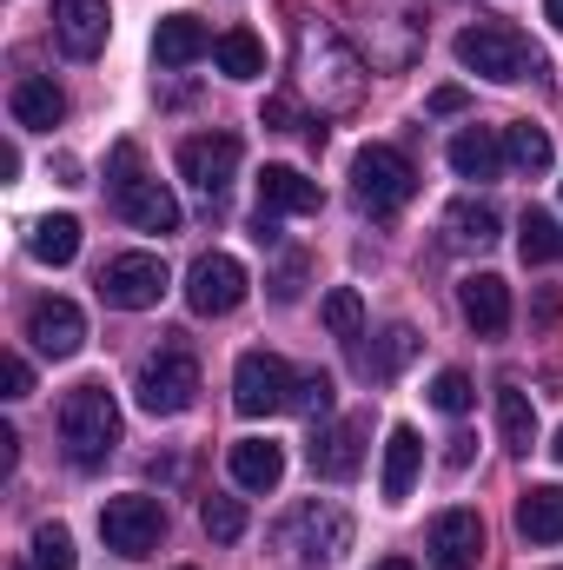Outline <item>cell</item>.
<instances>
[{"label": "cell", "instance_id": "1", "mask_svg": "<svg viewBox=\"0 0 563 570\" xmlns=\"http://www.w3.org/2000/svg\"><path fill=\"white\" fill-rule=\"evenodd\" d=\"M60 444H67L73 471H100L113 458V444H120V405H113V392L100 379H87V385H73L60 399Z\"/></svg>", "mask_w": 563, "mask_h": 570}, {"label": "cell", "instance_id": "2", "mask_svg": "<svg viewBox=\"0 0 563 570\" xmlns=\"http://www.w3.org/2000/svg\"><path fill=\"white\" fill-rule=\"evenodd\" d=\"M298 67H305V87L318 94L325 114H345V107L365 94V67H358V53H352L332 27H318V20H298Z\"/></svg>", "mask_w": 563, "mask_h": 570}, {"label": "cell", "instance_id": "3", "mask_svg": "<svg viewBox=\"0 0 563 570\" xmlns=\"http://www.w3.org/2000/svg\"><path fill=\"white\" fill-rule=\"evenodd\" d=\"M457 60H464L471 73L497 80V87L537 73V47H531L511 20H477V27H464V33H457Z\"/></svg>", "mask_w": 563, "mask_h": 570}, {"label": "cell", "instance_id": "4", "mask_svg": "<svg viewBox=\"0 0 563 570\" xmlns=\"http://www.w3.org/2000/svg\"><path fill=\"white\" fill-rule=\"evenodd\" d=\"M352 186H358V206H372V213H398V206L418 193V166H412L398 146L372 140V146H358V159H352Z\"/></svg>", "mask_w": 563, "mask_h": 570}, {"label": "cell", "instance_id": "5", "mask_svg": "<svg viewBox=\"0 0 563 570\" xmlns=\"http://www.w3.org/2000/svg\"><path fill=\"white\" fill-rule=\"evenodd\" d=\"M140 405L152 419H179L192 399H199V358L186 352V345H159L152 358L140 365Z\"/></svg>", "mask_w": 563, "mask_h": 570}, {"label": "cell", "instance_id": "6", "mask_svg": "<svg viewBox=\"0 0 563 570\" xmlns=\"http://www.w3.org/2000/svg\"><path fill=\"white\" fill-rule=\"evenodd\" d=\"M292 392H298V372L285 365L279 352H246L233 365V405H239V419L292 412Z\"/></svg>", "mask_w": 563, "mask_h": 570}, {"label": "cell", "instance_id": "7", "mask_svg": "<svg viewBox=\"0 0 563 570\" xmlns=\"http://www.w3.org/2000/svg\"><path fill=\"white\" fill-rule=\"evenodd\" d=\"M100 538H107V551H120V558H146V551L166 538L159 498H146V491L107 498V504H100Z\"/></svg>", "mask_w": 563, "mask_h": 570}, {"label": "cell", "instance_id": "8", "mask_svg": "<svg viewBox=\"0 0 563 570\" xmlns=\"http://www.w3.org/2000/svg\"><path fill=\"white\" fill-rule=\"evenodd\" d=\"M246 266L233 259V253H206V259H192V273H186V305L199 312V318H226V312H239L246 305Z\"/></svg>", "mask_w": 563, "mask_h": 570}, {"label": "cell", "instance_id": "9", "mask_svg": "<svg viewBox=\"0 0 563 570\" xmlns=\"http://www.w3.org/2000/svg\"><path fill=\"white\" fill-rule=\"evenodd\" d=\"M159 292H166V259H159V253H120V259H107V273H100V298L120 305V312L159 305Z\"/></svg>", "mask_w": 563, "mask_h": 570}, {"label": "cell", "instance_id": "10", "mask_svg": "<svg viewBox=\"0 0 563 570\" xmlns=\"http://www.w3.org/2000/svg\"><path fill=\"white\" fill-rule=\"evenodd\" d=\"M239 159H246L239 134H192V140H179V173H186L206 199H219V193L233 186Z\"/></svg>", "mask_w": 563, "mask_h": 570}, {"label": "cell", "instance_id": "11", "mask_svg": "<svg viewBox=\"0 0 563 570\" xmlns=\"http://www.w3.org/2000/svg\"><path fill=\"white\" fill-rule=\"evenodd\" d=\"M113 33V7L107 0H53V40L67 60H100Z\"/></svg>", "mask_w": 563, "mask_h": 570}, {"label": "cell", "instance_id": "12", "mask_svg": "<svg viewBox=\"0 0 563 570\" xmlns=\"http://www.w3.org/2000/svg\"><path fill=\"white\" fill-rule=\"evenodd\" d=\"M27 338H33L40 358H73V352L87 345V312H80L73 298H40V305L27 312Z\"/></svg>", "mask_w": 563, "mask_h": 570}, {"label": "cell", "instance_id": "13", "mask_svg": "<svg viewBox=\"0 0 563 570\" xmlns=\"http://www.w3.org/2000/svg\"><path fill=\"white\" fill-rule=\"evenodd\" d=\"M477 558H484V518L437 511L431 518V570H477Z\"/></svg>", "mask_w": 563, "mask_h": 570}, {"label": "cell", "instance_id": "14", "mask_svg": "<svg viewBox=\"0 0 563 570\" xmlns=\"http://www.w3.org/2000/svg\"><path fill=\"white\" fill-rule=\"evenodd\" d=\"M298 538H312V544H305V564H332V558L345 551L352 524H345V518H338L332 504H298V511H292V518L279 524V544L292 551Z\"/></svg>", "mask_w": 563, "mask_h": 570}, {"label": "cell", "instance_id": "15", "mask_svg": "<svg viewBox=\"0 0 563 570\" xmlns=\"http://www.w3.org/2000/svg\"><path fill=\"white\" fill-rule=\"evenodd\" d=\"M325 206V193H318V179H305L298 166H266L259 173V213L266 219H305V213H318Z\"/></svg>", "mask_w": 563, "mask_h": 570}, {"label": "cell", "instance_id": "16", "mask_svg": "<svg viewBox=\"0 0 563 570\" xmlns=\"http://www.w3.org/2000/svg\"><path fill=\"white\" fill-rule=\"evenodd\" d=\"M7 107H13V127H33V134H53L67 120V94L47 73H20L13 94H7Z\"/></svg>", "mask_w": 563, "mask_h": 570}, {"label": "cell", "instance_id": "17", "mask_svg": "<svg viewBox=\"0 0 563 570\" xmlns=\"http://www.w3.org/2000/svg\"><path fill=\"white\" fill-rule=\"evenodd\" d=\"M457 305H464V318H471L477 338H497L511 325V285L497 279V273H471V279L457 285Z\"/></svg>", "mask_w": 563, "mask_h": 570}, {"label": "cell", "instance_id": "18", "mask_svg": "<svg viewBox=\"0 0 563 570\" xmlns=\"http://www.w3.org/2000/svg\"><path fill=\"white\" fill-rule=\"evenodd\" d=\"M365 425L358 419H338V425H325L312 438V471L318 478H332V484H345V478H358V464H365Z\"/></svg>", "mask_w": 563, "mask_h": 570}, {"label": "cell", "instance_id": "19", "mask_svg": "<svg viewBox=\"0 0 563 570\" xmlns=\"http://www.w3.org/2000/svg\"><path fill=\"white\" fill-rule=\"evenodd\" d=\"M226 471H233L239 491H279L285 444H273V438H239V444L226 451Z\"/></svg>", "mask_w": 563, "mask_h": 570}, {"label": "cell", "instance_id": "20", "mask_svg": "<svg viewBox=\"0 0 563 570\" xmlns=\"http://www.w3.org/2000/svg\"><path fill=\"white\" fill-rule=\"evenodd\" d=\"M199 53H213V33H206L199 13H166V20L152 27V60H159V67H192Z\"/></svg>", "mask_w": 563, "mask_h": 570}, {"label": "cell", "instance_id": "21", "mask_svg": "<svg viewBox=\"0 0 563 570\" xmlns=\"http://www.w3.org/2000/svg\"><path fill=\"white\" fill-rule=\"evenodd\" d=\"M444 159H451L457 179H497L504 173V140L491 127H464V134H451Z\"/></svg>", "mask_w": 563, "mask_h": 570}, {"label": "cell", "instance_id": "22", "mask_svg": "<svg viewBox=\"0 0 563 570\" xmlns=\"http://www.w3.org/2000/svg\"><path fill=\"white\" fill-rule=\"evenodd\" d=\"M113 206H120V219H127V226H140V233H179V199H172L159 179L127 186Z\"/></svg>", "mask_w": 563, "mask_h": 570}, {"label": "cell", "instance_id": "23", "mask_svg": "<svg viewBox=\"0 0 563 570\" xmlns=\"http://www.w3.org/2000/svg\"><path fill=\"white\" fill-rule=\"evenodd\" d=\"M418 464H424V444L412 425H392V438H385V504H405L412 498V484H418Z\"/></svg>", "mask_w": 563, "mask_h": 570}, {"label": "cell", "instance_id": "24", "mask_svg": "<svg viewBox=\"0 0 563 570\" xmlns=\"http://www.w3.org/2000/svg\"><path fill=\"white\" fill-rule=\"evenodd\" d=\"M517 531L531 544H563V484H531L517 498Z\"/></svg>", "mask_w": 563, "mask_h": 570}, {"label": "cell", "instance_id": "25", "mask_svg": "<svg viewBox=\"0 0 563 570\" xmlns=\"http://www.w3.org/2000/svg\"><path fill=\"white\" fill-rule=\"evenodd\" d=\"M213 60H219L226 80H259V73H266V40H259L253 27H226V33L213 40Z\"/></svg>", "mask_w": 563, "mask_h": 570}, {"label": "cell", "instance_id": "26", "mask_svg": "<svg viewBox=\"0 0 563 570\" xmlns=\"http://www.w3.org/2000/svg\"><path fill=\"white\" fill-rule=\"evenodd\" d=\"M27 253H33L40 266H73V259H80V219H73V213H47V219L33 226V239H27Z\"/></svg>", "mask_w": 563, "mask_h": 570}, {"label": "cell", "instance_id": "27", "mask_svg": "<svg viewBox=\"0 0 563 570\" xmlns=\"http://www.w3.org/2000/svg\"><path fill=\"white\" fill-rule=\"evenodd\" d=\"M497 431H504L511 451H531L537 444V405H531L524 385H497Z\"/></svg>", "mask_w": 563, "mask_h": 570}, {"label": "cell", "instance_id": "28", "mask_svg": "<svg viewBox=\"0 0 563 570\" xmlns=\"http://www.w3.org/2000/svg\"><path fill=\"white\" fill-rule=\"evenodd\" d=\"M444 226H451V239H457V246H491L504 219H497V206H491V199H457V206L444 213Z\"/></svg>", "mask_w": 563, "mask_h": 570}, {"label": "cell", "instance_id": "29", "mask_svg": "<svg viewBox=\"0 0 563 570\" xmlns=\"http://www.w3.org/2000/svg\"><path fill=\"white\" fill-rule=\"evenodd\" d=\"M504 159H511L517 173H544V166H551V134L531 127V120H511V127H504Z\"/></svg>", "mask_w": 563, "mask_h": 570}, {"label": "cell", "instance_id": "30", "mask_svg": "<svg viewBox=\"0 0 563 570\" xmlns=\"http://www.w3.org/2000/svg\"><path fill=\"white\" fill-rule=\"evenodd\" d=\"M517 253H524L531 266L563 259V226L551 219V213H524V226H517Z\"/></svg>", "mask_w": 563, "mask_h": 570}, {"label": "cell", "instance_id": "31", "mask_svg": "<svg viewBox=\"0 0 563 570\" xmlns=\"http://www.w3.org/2000/svg\"><path fill=\"white\" fill-rule=\"evenodd\" d=\"M318 312H325V325H332V338H358V332H365V298H358L352 285H332Z\"/></svg>", "mask_w": 563, "mask_h": 570}, {"label": "cell", "instance_id": "32", "mask_svg": "<svg viewBox=\"0 0 563 570\" xmlns=\"http://www.w3.org/2000/svg\"><path fill=\"white\" fill-rule=\"evenodd\" d=\"M199 518H206V538H213V544H239V538H246V504H239V498H206Z\"/></svg>", "mask_w": 563, "mask_h": 570}, {"label": "cell", "instance_id": "33", "mask_svg": "<svg viewBox=\"0 0 563 570\" xmlns=\"http://www.w3.org/2000/svg\"><path fill=\"white\" fill-rule=\"evenodd\" d=\"M73 564H80V551H73L67 524H40L33 531V570H73Z\"/></svg>", "mask_w": 563, "mask_h": 570}, {"label": "cell", "instance_id": "34", "mask_svg": "<svg viewBox=\"0 0 563 570\" xmlns=\"http://www.w3.org/2000/svg\"><path fill=\"white\" fill-rule=\"evenodd\" d=\"M412 352H418V332H412V325H392V332H385V345H378V352H365V372L392 379V372H398Z\"/></svg>", "mask_w": 563, "mask_h": 570}, {"label": "cell", "instance_id": "35", "mask_svg": "<svg viewBox=\"0 0 563 570\" xmlns=\"http://www.w3.org/2000/svg\"><path fill=\"white\" fill-rule=\"evenodd\" d=\"M471 399H477V392H471V379H464V372H437V379H431V405H437L444 419H464V412H471Z\"/></svg>", "mask_w": 563, "mask_h": 570}, {"label": "cell", "instance_id": "36", "mask_svg": "<svg viewBox=\"0 0 563 570\" xmlns=\"http://www.w3.org/2000/svg\"><path fill=\"white\" fill-rule=\"evenodd\" d=\"M292 412H305V419H325V412H332V379H325V372H298Z\"/></svg>", "mask_w": 563, "mask_h": 570}, {"label": "cell", "instance_id": "37", "mask_svg": "<svg viewBox=\"0 0 563 570\" xmlns=\"http://www.w3.org/2000/svg\"><path fill=\"white\" fill-rule=\"evenodd\" d=\"M140 179H146L140 146H134V140H120V146H113V159H107V186H113V199H120L127 186H140Z\"/></svg>", "mask_w": 563, "mask_h": 570}, {"label": "cell", "instance_id": "38", "mask_svg": "<svg viewBox=\"0 0 563 570\" xmlns=\"http://www.w3.org/2000/svg\"><path fill=\"white\" fill-rule=\"evenodd\" d=\"M0 385H7L0 399H27V392H33V365H27L20 352H7V358H0Z\"/></svg>", "mask_w": 563, "mask_h": 570}, {"label": "cell", "instance_id": "39", "mask_svg": "<svg viewBox=\"0 0 563 570\" xmlns=\"http://www.w3.org/2000/svg\"><path fill=\"white\" fill-rule=\"evenodd\" d=\"M259 120H266V127H273V134H292V120H298V107H292V94H273V100H266V114H259Z\"/></svg>", "mask_w": 563, "mask_h": 570}, {"label": "cell", "instance_id": "40", "mask_svg": "<svg viewBox=\"0 0 563 570\" xmlns=\"http://www.w3.org/2000/svg\"><path fill=\"white\" fill-rule=\"evenodd\" d=\"M424 107H431V114H464V87H437Z\"/></svg>", "mask_w": 563, "mask_h": 570}, {"label": "cell", "instance_id": "41", "mask_svg": "<svg viewBox=\"0 0 563 570\" xmlns=\"http://www.w3.org/2000/svg\"><path fill=\"white\" fill-rule=\"evenodd\" d=\"M13 458H20V438H13V425H0V471H13Z\"/></svg>", "mask_w": 563, "mask_h": 570}, {"label": "cell", "instance_id": "42", "mask_svg": "<svg viewBox=\"0 0 563 570\" xmlns=\"http://www.w3.org/2000/svg\"><path fill=\"white\" fill-rule=\"evenodd\" d=\"M372 570H418V564H412V558H378Z\"/></svg>", "mask_w": 563, "mask_h": 570}, {"label": "cell", "instance_id": "43", "mask_svg": "<svg viewBox=\"0 0 563 570\" xmlns=\"http://www.w3.org/2000/svg\"><path fill=\"white\" fill-rule=\"evenodd\" d=\"M544 13H551V27H563V0H544Z\"/></svg>", "mask_w": 563, "mask_h": 570}, {"label": "cell", "instance_id": "44", "mask_svg": "<svg viewBox=\"0 0 563 570\" xmlns=\"http://www.w3.org/2000/svg\"><path fill=\"white\" fill-rule=\"evenodd\" d=\"M551 451H557V464H563V431H557V444H551Z\"/></svg>", "mask_w": 563, "mask_h": 570}, {"label": "cell", "instance_id": "45", "mask_svg": "<svg viewBox=\"0 0 563 570\" xmlns=\"http://www.w3.org/2000/svg\"><path fill=\"white\" fill-rule=\"evenodd\" d=\"M186 570H192V564H186Z\"/></svg>", "mask_w": 563, "mask_h": 570}]
</instances>
